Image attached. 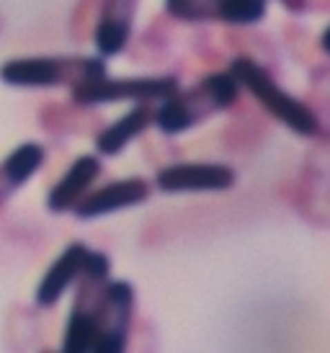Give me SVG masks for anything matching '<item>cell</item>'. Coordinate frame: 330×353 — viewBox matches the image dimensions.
I'll return each mask as SVG.
<instances>
[{"mask_svg":"<svg viewBox=\"0 0 330 353\" xmlns=\"http://www.w3.org/2000/svg\"><path fill=\"white\" fill-rule=\"evenodd\" d=\"M237 99H240V85L233 78V72L230 70L212 72L191 88H178L168 99L160 101L153 124L168 137L184 134V132H191L194 127L204 124L206 119L217 117L220 111L235 106Z\"/></svg>","mask_w":330,"mask_h":353,"instance_id":"cell-1","label":"cell"},{"mask_svg":"<svg viewBox=\"0 0 330 353\" xmlns=\"http://www.w3.org/2000/svg\"><path fill=\"white\" fill-rule=\"evenodd\" d=\"M230 72L237 80L240 90H248L253 99L263 106V111H269L276 121H282L284 127H289L294 134L310 139L322 137V121L315 114V108L310 103H304V101L294 99L291 93H287L269 75V70L258 65L253 57L237 54L230 62Z\"/></svg>","mask_w":330,"mask_h":353,"instance_id":"cell-2","label":"cell"},{"mask_svg":"<svg viewBox=\"0 0 330 353\" xmlns=\"http://www.w3.org/2000/svg\"><path fill=\"white\" fill-rule=\"evenodd\" d=\"M106 72V59L88 54L13 57L0 65V80L13 88H75Z\"/></svg>","mask_w":330,"mask_h":353,"instance_id":"cell-3","label":"cell"},{"mask_svg":"<svg viewBox=\"0 0 330 353\" xmlns=\"http://www.w3.org/2000/svg\"><path fill=\"white\" fill-rule=\"evenodd\" d=\"M111 279V261L101 250H90L86 258V265L75 279V299L70 307L65 335H62V351L65 353H90L93 345V325H96L98 304L104 299Z\"/></svg>","mask_w":330,"mask_h":353,"instance_id":"cell-4","label":"cell"},{"mask_svg":"<svg viewBox=\"0 0 330 353\" xmlns=\"http://www.w3.org/2000/svg\"><path fill=\"white\" fill-rule=\"evenodd\" d=\"M181 88L175 75H137V78H101L86 80L75 85L72 101L78 106H101V103H119V101H163Z\"/></svg>","mask_w":330,"mask_h":353,"instance_id":"cell-5","label":"cell"},{"mask_svg":"<svg viewBox=\"0 0 330 353\" xmlns=\"http://www.w3.org/2000/svg\"><path fill=\"white\" fill-rule=\"evenodd\" d=\"M135 286L124 279H108L98 304L90 353H119L126 348L135 320Z\"/></svg>","mask_w":330,"mask_h":353,"instance_id":"cell-6","label":"cell"},{"mask_svg":"<svg viewBox=\"0 0 330 353\" xmlns=\"http://www.w3.org/2000/svg\"><path fill=\"white\" fill-rule=\"evenodd\" d=\"M269 0H165V13L186 23L253 26L263 21Z\"/></svg>","mask_w":330,"mask_h":353,"instance_id":"cell-7","label":"cell"},{"mask_svg":"<svg viewBox=\"0 0 330 353\" xmlns=\"http://www.w3.org/2000/svg\"><path fill=\"white\" fill-rule=\"evenodd\" d=\"M235 168L224 163H173L157 170L163 194H222L235 186Z\"/></svg>","mask_w":330,"mask_h":353,"instance_id":"cell-8","label":"cell"},{"mask_svg":"<svg viewBox=\"0 0 330 353\" xmlns=\"http://www.w3.org/2000/svg\"><path fill=\"white\" fill-rule=\"evenodd\" d=\"M137 6L139 0H98L93 21V44L98 57H117L126 50L135 29Z\"/></svg>","mask_w":330,"mask_h":353,"instance_id":"cell-9","label":"cell"},{"mask_svg":"<svg viewBox=\"0 0 330 353\" xmlns=\"http://www.w3.org/2000/svg\"><path fill=\"white\" fill-rule=\"evenodd\" d=\"M150 194H153L150 181L132 176L124 178V181L106 183L104 188H96V191H88L86 196L75 204L72 212H75L78 219H98V216H108L114 214V212L129 209V206L145 204Z\"/></svg>","mask_w":330,"mask_h":353,"instance_id":"cell-10","label":"cell"},{"mask_svg":"<svg viewBox=\"0 0 330 353\" xmlns=\"http://www.w3.org/2000/svg\"><path fill=\"white\" fill-rule=\"evenodd\" d=\"M88 253H90V248L86 243H70L55 258V263L44 271L41 281L37 284V292H34V299H37L39 307H55L65 296V292L75 284V279L83 271Z\"/></svg>","mask_w":330,"mask_h":353,"instance_id":"cell-11","label":"cell"},{"mask_svg":"<svg viewBox=\"0 0 330 353\" xmlns=\"http://www.w3.org/2000/svg\"><path fill=\"white\" fill-rule=\"evenodd\" d=\"M104 170V163L98 155H80L72 165L68 168V173L59 178L55 188L49 191L47 196V209L52 214H65V212H72L75 204L86 196L90 186L98 181Z\"/></svg>","mask_w":330,"mask_h":353,"instance_id":"cell-12","label":"cell"},{"mask_svg":"<svg viewBox=\"0 0 330 353\" xmlns=\"http://www.w3.org/2000/svg\"><path fill=\"white\" fill-rule=\"evenodd\" d=\"M153 117H155V108L150 106L147 101H137V106L129 108L122 119H117L108 127L98 129L96 152L104 157L119 155L132 139H137L142 132H147V127L153 124Z\"/></svg>","mask_w":330,"mask_h":353,"instance_id":"cell-13","label":"cell"},{"mask_svg":"<svg viewBox=\"0 0 330 353\" xmlns=\"http://www.w3.org/2000/svg\"><path fill=\"white\" fill-rule=\"evenodd\" d=\"M44 148L39 142H23L16 150H10L8 157L0 163V206H6L13 194L29 183L34 173L44 165Z\"/></svg>","mask_w":330,"mask_h":353,"instance_id":"cell-14","label":"cell"}]
</instances>
